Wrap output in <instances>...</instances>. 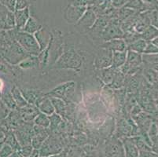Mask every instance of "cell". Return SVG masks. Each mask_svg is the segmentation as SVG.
Listing matches in <instances>:
<instances>
[{
  "mask_svg": "<svg viewBox=\"0 0 158 157\" xmlns=\"http://www.w3.org/2000/svg\"><path fill=\"white\" fill-rule=\"evenodd\" d=\"M112 63H113V56H112L111 50L108 49L101 50V52L99 53L96 58V67L99 68L109 67Z\"/></svg>",
  "mask_w": 158,
  "mask_h": 157,
  "instance_id": "cell-2",
  "label": "cell"
},
{
  "mask_svg": "<svg viewBox=\"0 0 158 157\" xmlns=\"http://www.w3.org/2000/svg\"><path fill=\"white\" fill-rule=\"evenodd\" d=\"M103 48L108 49L110 50H116V51H123L125 49V43L122 40H112L109 43L103 45Z\"/></svg>",
  "mask_w": 158,
  "mask_h": 157,
  "instance_id": "cell-5",
  "label": "cell"
},
{
  "mask_svg": "<svg viewBox=\"0 0 158 157\" xmlns=\"http://www.w3.org/2000/svg\"><path fill=\"white\" fill-rule=\"evenodd\" d=\"M29 17V10L28 8L23 9L20 10H17L15 14L16 22L18 27H23L25 25Z\"/></svg>",
  "mask_w": 158,
  "mask_h": 157,
  "instance_id": "cell-4",
  "label": "cell"
},
{
  "mask_svg": "<svg viewBox=\"0 0 158 157\" xmlns=\"http://www.w3.org/2000/svg\"><path fill=\"white\" fill-rule=\"evenodd\" d=\"M122 82H123V77H122L121 75L118 74L117 76H116L114 80L115 87H120V86L122 85Z\"/></svg>",
  "mask_w": 158,
  "mask_h": 157,
  "instance_id": "cell-14",
  "label": "cell"
},
{
  "mask_svg": "<svg viewBox=\"0 0 158 157\" xmlns=\"http://www.w3.org/2000/svg\"><path fill=\"white\" fill-rule=\"evenodd\" d=\"M85 10V7L84 6H69L65 10L64 15L69 23H73L80 18Z\"/></svg>",
  "mask_w": 158,
  "mask_h": 157,
  "instance_id": "cell-3",
  "label": "cell"
},
{
  "mask_svg": "<svg viewBox=\"0 0 158 157\" xmlns=\"http://www.w3.org/2000/svg\"><path fill=\"white\" fill-rule=\"evenodd\" d=\"M105 39H110L116 38V37L122 36V34L120 31L118 29V27H116L115 24H110L106 30V32L104 33Z\"/></svg>",
  "mask_w": 158,
  "mask_h": 157,
  "instance_id": "cell-6",
  "label": "cell"
},
{
  "mask_svg": "<svg viewBox=\"0 0 158 157\" xmlns=\"http://www.w3.org/2000/svg\"><path fill=\"white\" fill-rule=\"evenodd\" d=\"M36 123H40V124L41 125H44H44L47 126V125H48L49 121L48 119H47V118L45 117V116H44V115H40L38 117V119H36Z\"/></svg>",
  "mask_w": 158,
  "mask_h": 157,
  "instance_id": "cell-13",
  "label": "cell"
},
{
  "mask_svg": "<svg viewBox=\"0 0 158 157\" xmlns=\"http://www.w3.org/2000/svg\"><path fill=\"white\" fill-rule=\"evenodd\" d=\"M41 28V26L38 24L36 21L35 20V18H33V17H31L28 20L27 23L25 24V31H28L29 33H33L35 32V31H39Z\"/></svg>",
  "mask_w": 158,
  "mask_h": 157,
  "instance_id": "cell-7",
  "label": "cell"
},
{
  "mask_svg": "<svg viewBox=\"0 0 158 157\" xmlns=\"http://www.w3.org/2000/svg\"><path fill=\"white\" fill-rule=\"evenodd\" d=\"M40 109L43 112H45L46 113H48V114H51L54 112V108L51 105V102L47 100L44 101V103L40 105Z\"/></svg>",
  "mask_w": 158,
  "mask_h": 157,
  "instance_id": "cell-11",
  "label": "cell"
},
{
  "mask_svg": "<svg viewBox=\"0 0 158 157\" xmlns=\"http://www.w3.org/2000/svg\"><path fill=\"white\" fill-rule=\"evenodd\" d=\"M28 3V2L27 0H17V2H16V9H17V10H20L27 8Z\"/></svg>",
  "mask_w": 158,
  "mask_h": 157,
  "instance_id": "cell-12",
  "label": "cell"
},
{
  "mask_svg": "<svg viewBox=\"0 0 158 157\" xmlns=\"http://www.w3.org/2000/svg\"><path fill=\"white\" fill-rule=\"evenodd\" d=\"M126 59V54L124 53H120V52H116L114 53L113 57V65L115 68H117L119 66L122 65L124 63Z\"/></svg>",
  "mask_w": 158,
  "mask_h": 157,
  "instance_id": "cell-9",
  "label": "cell"
},
{
  "mask_svg": "<svg viewBox=\"0 0 158 157\" xmlns=\"http://www.w3.org/2000/svg\"><path fill=\"white\" fill-rule=\"evenodd\" d=\"M35 35H36L37 39H38L39 43H40V45L41 46L42 49L45 48L44 47H46V44H47V43L48 42L49 37H50L48 33H47V31L43 28V29L39 30L38 31H36Z\"/></svg>",
  "mask_w": 158,
  "mask_h": 157,
  "instance_id": "cell-8",
  "label": "cell"
},
{
  "mask_svg": "<svg viewBox=\"0 0 158 157\" xmlns=\"http://www.w3.org/2000/svg\"><path fill=\"white\" fill-rule=\"evenodd\" d=\"M94 21V15L92 12H87V14L84 15V17H83L80 21V24H82L83 25L88 26L90 24H93V21Z\"/></svg>",
  "mask_w": 158,
  "mask_h": 157,
  "instance_id": "cell-10",
  "label": "cell"
},
{
  "mask_svg": "<svg viewBox=\"0 0 158 157\" xmlns=\"http://www.w3.org/2000/svg\"><path fill=\"white\" fill-rule=\"evenodd\" d=\"M19 35L18 39L24 48L33 54H38L39 45L35 42V39L28 33H20Z\"/></svg>",
  "mask_w": 158,
  "mask_h": 157,
  "instance_id": "cell-1",
  "label": "cell"
}]
</instances>
